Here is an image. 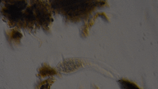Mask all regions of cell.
<instances>
[{
	"mask_svg": "<svg viewBox=\"0 0 158 89\" xmlns=\"http://www.w3.org/2000/svg\"><path fill=\"white\" fill-rule=\"evenodd\" d=\"M118 83H119L120 87L121 88H129V89H136V88H139L136 86L135 84H134L132 82H130L128 81H125V80H121L118 81Z\"/></svg>",
	"mask_w": 158,
	"mask_h": 89,
	"instance_id": "cell-3",
	"label": "cell"
},
{
	"mask_svg": "<svg viewBox=\"0 0 158 89\" xmlns=\"http://www.w3.org/2000/svg\"><path fill=\"white\" fill-rule=\"evenodd\" d=\"M56 73V71L54 69L49 67H43L40 70V74L43 77L46 76H52L54 75Z\"/></svg>",
	"mask_w": 158,
	"mask_h": 89,
	"instance_id": "cell-2",
	"label": "cell"
},
{
	"mask_svg": "<svg viewBox=\"0 0 158 89\" xmlns=\"http://www.w3.org/2000/svg\"><path fill=\"white\" fill-rule=\"evenodd\" d=\"M82 67V63L77 59H68L63 61L59 66V70L64 73H70L77 70L79 67Z\"/></svg>",
	"mask_w": 158,
	"mask_h": 89,
	"instance_id": "cell-1",
	"label": "cell"
}]
</instances>
